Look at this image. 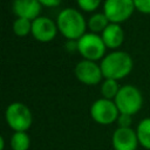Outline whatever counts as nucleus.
<instances>
[{"mask_svg": "<svg viewBox=\"0 0 150 150\" xmlns=\"http://www.w3.org/2000/svg\"><path fill=\"white\" fill-rule=\"evenodd\" d=\"M101 70L104 79L121 80L132 70V59L130 54L123 50H114L107 54L101 61Z\"/></svg>", "mask_w": 150, "mask_h": 150, "instance_id": "nucleus-1", "label": "nucleus"}, {"mask_svg": "<svg viewBox=\"0 0 150 150\" xmlns=\"http://www.w3.org/2000/svg\"><path fill=\"white\" fill-rule=\"evenodd\" d=\"M56 25L59 32L67 40H79L87 29V21L82 13L71 7L64 8L57 14Z\"/></svg>", "mask_w": 150, "mask_h": 150, "instance_id": "nucleus-2", "label": "nucleus"}, {"mask_svg": "<svg viewBox=\"0 0 150 150\" xmlns=\"http://www.w3.org/2000/svg\"><path fill=\"white\" fill-rule=\"evenodd\" d=\"M114 102L117 105L120 114L132 116L141 110L143 97L138 88L131 84H125L120 88V91L116 95Z\"/></svg>", "mask_w": 150, "mask_h": 150, "instance_id": "nucleus-3", "label": "nucleus"}, {"mask_svg": "<svg viewBox=\"0 0 150 150\" xmlns=\"http://www.w3.org/2000/svg\"><path fill=\"white\" fill-rule=\"evenodd\" d=\"M5 120L8 127L14 131H26L33 123V116L30 109L21 102L11 103L5 111Z\"/></svg>", "mask_w": 150, "mask_h": 150, "instance_id": "nucleus-4", "label": "nucleus"}, {"mask_svg": "<svg viewBox=\"0 0 150 150\" xmlns=\"http://www.w3.org/2000/svg\"><path fill=\"white\" fill-rule=\"evenodd\" d=\"M105 48L102 36L96 33H86L77 40V52L83 56V60L97 61L104 57Z\"/></svg>", "mask_w": 150, "mask_h": 150, "instance_id": "nucleus-5", "label": "nucleus"}, {"mask_svg": "<svg viewBox=\"0 0 150 150\" xmlns=\"http://www.w3.org/2000/svg\"><path fill=\"white\" fill-rule=\"evenodd\" d=\"M90 117L101 125H109L117 121L120 111L112 100L98 98L90 105Z\"/></svg>", "mask_w": 150, "mask_h": 150, "instance_id": "nucleus-6", "label": "nucleus"}, {"mask_svg": "<svg viewBox=\"0 0 150 150\" xmlns=\"http://www.w3.org/2000/svg\"><path fill=\"white\" fill-rule=\"evenodd\" d=\"M134 0H104L103 13L111 23L127 21L135 11Z\"/></svg>", "mask_w": 150, "mask_h": 150, "instance_id": "nucleus-7", "label": "nucleus"}, {"mask_svg": "<svg viewBox=\"0 0 150 150\" xmlns=\"http://www.w3.org/2000/svg\"><path fill=\"white\" fill-rule=\"evenodd\" d=\"M76 79L87 86H94L101 82L103 74L101 70V66L95 61L82 60L80 61L74 69Z\"/></svg>", "mask_w": 150, "mask_h": 150, "instance_id": "nucleus-8", "label": "nucleus"}, {"mask_svg": "<svg viewBox=\"0 0 150 150\" xmlns=\"http://www.w3.org/2000/svg\"><path fill=\"white\" fill-rule=\"evenodd\" d=\"M57 25L47 16H38L32 21V35L40 42H49L54 40L57 33Z\"/></svg>", "mask_w": 150, "mask_h": 150, "instance_id": "nucleus-9", "label": "nucleus"}, {"mask_svg": "<svg viewBox=\"0 0 150 150\" xmlns=\"http://www.w3.org/2000/svg\"><path fill=\"white\" fill-rule=\"evenodd\" d=\"M111 145L114 150H136L139 145L136 130L117 127L111 136Z\"/></svg>", "mask_w": 150, "mask_h": 150, "instance_id": "nucleus-10", "label": "nucleus"}, {"mask_svg": "<svg viewBox=\"0 0 150 150\" xmlns=\"http://www.w3.org/2000/svg\"><path fill=\"white\" fill-rule=\"evenodd\" d=\"M42 5L39 0H13L12 9L16 18L28 19L30 21L35 20L40 12Z\"/></svg>", "mask_w": 150, "mask_h": 150, "instance_id": "nucleus-11", "label": "nucleus"}, {"mask_svg": "<svg viewBox=\"0 0 150 150\" xmlns=\"http://www.w3.org/2000/svg\"><path fill=\"white\" fill-rule=\"evenodd\" d=\"M107 48L117 49L124 41V32L120 23H109L101 34Z\"/></svg>", "mask_w": 150, "mask_h": 150, "instance_id": "nucleus-12", "label": "nucleus"}, {"mask_svg": "<svg viewBox=\"0 0 150 150\" xmlns=\"http://www.w3.org/2000/svg\"><path fill=\"white\" fill-rule=\"evenodd\" d=\"M136 134L139 145L146 150H150V117H145L138 123Z\"/></svg>", "mask_w": 150, "mask_h": 150, "instance_id": "nucleus-13", "label": "nucleus"}, {"mask_svg": "<svg viewBox=\"0 0 150 150\" xmlns=\"http://www.w3.org/2000/svg\"><path fill=\"white\" fill-rule=\"evenodd\" d=\"M109 23L110 22H109L108 18L105 16L104 13H95L89 18V20L87 22V26H88V28L90 29L91 33H96L97 34L100 32L102 33L107 28V26Z\"/></svg>", "mask_w": 150, "mask_h": 150, "instance_id": "nucleus-14", "label": "nucleus"}, {"mask_svg": "<svg viewBox=\"0 0 150 150\" xmlns=\"http://www.w3.org/2000/svg\"><path fill=\"white\" fill-rule=\"evenodd\" d=\"M9 145L12 150H28L30 146V138L26 131H16L13 132Z\"/></svg>", "mask_w": 150, "mask_h": 150, "instance_id": "nucleus-15", "label": "nucleus"}, {"mask_svg": "<svg viewBox=\"0 0 150 150\" xmlns=\"http://www.w3.org/2000/svg\"><path fill=\"white\" fill-rule=\"evenodd\" d=\"M120 86L117 83L116 80H111V79H105L102 84H101V94L103 96V98L107 100H115L116 95L120 91Z\"/></svg>", "mask_w": 150, "mask_h": 150, "instance_id": "nucleus-16", "label": "nucleus"}, {"mask_svg": "<svg viewBox=\"0 0 150 150\" xmlns=\"http://www.w3.org/2000/svg\"><path fill=\"white\" fill-rule=\"evenodd\" d=\"M13 32L18 36H26L32 33V21L23 18H16L13 22Z\"/></svg>", "mask_w": 150, "mask_h": 150, "instance_id": "nucleus-17", "label": "nucleus"}, {"mask_svg": "<svg viewBox=\"0 0 150 150\" xmlns=\"http://www.w3.org/2000/svg\"><path fill=\"white\" fill-rule=\"evenodd\" d=\"M77 6L84 12H94L101 5V0H76Z\"/></svg>", "mask_w": 150, "mask_h": 150, "instance_id": "nucleus-18", "label": "nucleus"}, {"mask_svg": "<svg viewBox=\"0 0 150 150\" xmlns=\"http://www.w3.org/2000/svg\"><path fill=\"white\" fill-rule=\"evenodd\" d=\"M135 8L144 14H150V0H134Z\"/></svg>", "mask_w": 150, "mask_h": 150, "instance_id": "nucleus-19", "label": "nucleus"}, {"mask_svg": "<svg viewBox=\"0 0 150 150\" xmlns=\"http://www.w3.org/2000/svg\"><path fill=\"white\" fill-rule=\"evenodd\" d=\"M117 124L120 128H131V123H132V120H131V116L130 115H127V114H120L118 118H117Z\"/></svg>", "mask_w": 150, "mask_h": 150, "instance_id": "nucleus-20", "label": "nucleus"}, {"mask_svg": "<svg viewBox=\"0 0 150 150\" xmlns=\"http://www.w3.org/2000/svg\"><path fill=\"white\" fill-rule=\"evenodd\" d=\"M40 4L42 6H46V7H56L61 4L62 0H39Z\"/></svg>", "mask_w": 150, "mask_h": 150, "instance_id": "nucleus-21", "label": "nucleus"}, {"mask_svg": "<svg viewBox=\"0 0 150 150\" xmlns=\"http://www.w3.org/2000/svg\"><path fill=\"white\" fill-rule=\"evenodd\" d=\"M64 47H66V49L69 50V52L77 50V40H67Z\"/></svg>", "mask_w": 150, "mask_h": 150, "instance_id": "nucleus-22", "label": "nucleus"}, {"mask_svg": "<svg viewBox=\"0 0 150 150\" xmlns=\"http://www.w3.org/2000/svg\"><path fill=\"white\" fill-rule=\"evenodd\" d=\"M5 149V138L4 136H0V150Z\"/></svg>", "mask_w": 150, "mask_h": 150, "instance_id": "nucleus-23", "label": "nucleus"}]
</instances>
